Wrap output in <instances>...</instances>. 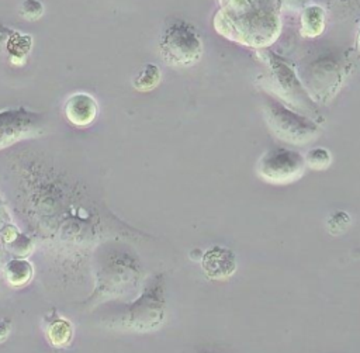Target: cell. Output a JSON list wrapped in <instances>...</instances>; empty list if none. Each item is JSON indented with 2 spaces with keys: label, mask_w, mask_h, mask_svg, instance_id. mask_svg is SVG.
<instances>
[{
  "label": "cell",
  "mask_w": 360,
  "mask_h": 353,
  "mask_svg": "<svg viewBox=\"0 0 360 353\" xmlns=\"http://www.w3.org/2000/svg\"><path fill=\"white\" fill-rule=\"evenodd\" d=\"M212 25L221 37L262 51L281 32V6L280 1L269 0H222Z\"/></svg>",
  "instance_id": "1"
},
{
  "label": "cell",
  "mask_w": 360,
  "mask_h": 353,
  "mask_svg": "<svg viewBox=\"0 0 360 353\" xmlns=\"http://www.w3.org/2000/svg\"><path fill=\"white\" fill-rule=\"evenodd\" d=\"M165 319V295L162 276H156L141 297L124 308L108 315L105 325L129 332H149Z\"/></svg>",
  "instance_id": "2"
},
{
  "label": "cell",
  "mask_w": 360,
  "mask_h": 353,
  "mask_svg": "<svg viewBox=\"0 0 360 353\" xmlns=\"http://www.w3.org/2000/svg\"><path fill=\"white\" fill-rule=\"evenodd\" d=\"M259 56L269 69L266 80H269L270 90L284 101V105L294 107L301 113H305L304 115L307 117L308 114L316 113L314 100L307 93L304 83L298 79L294 65L290 60L269 49L259 51Z\"/></svg>",
  "instance_id": "3"
},
{
  "label": "cell",
  "mask_w": 360,
  "mask_h": 353,
  "mask_svg": "<svg viewBox=\"0 0 360 353\" xmlns=\"http://www.w3.org/2000/svg\"><path fill=\"white\" fill-rule=\"evenodd\" d=\"M263 115L269 129L281 141L292 145H304L319 134V125L309 117L295 113L283 103L266 101Z\"/></svg>",
  "instance_id": "4"
},
{
  "label": "cell",
  "mask_w": 360,
  "mask_h": 353,
  "mask_svg": "<svg viewBox=\"0 0 360 353\" xmlns=\"http://www.w3.org/2000/svg\"><path fill=\"white\" fill-rule=\"evenodd\" d=\"M162 59L172 66H191L200 60L204 45L195 28L181 20L169 24L159 41Z\"/></svg>",
  "instance_id": "5"
},
{
  "label": "cell",
  "mask_w": 360,
  "mask_h": 353,
  "mask_svg": "<svg viewBox=\"0 0 360 353\" xmlns=\"http://www.w3.org/2000/svg\"><path fill=\"white\" fill-rule=\"evenodd\" d=\"M304 156L292 149L271 148L263 152L257 160L256 172L267 183L288 184L301 179L305 173Z\"/></svg>",
  "instance_id": "6"
},
{
  "label": "cell",
  "mask_w": 360,
  "mask_h": 353,
  "mask_svg": "<svg viewBox=\"0 0 360 353\" xmlns=\"http://www.w3.org/2000/svg\"><path fill=\"white\" fill-rule=\"evenodd\" d=\"M42 128V117L22 107L0 111V149L37 135Z\"/></svg>",
  "instance_id": "7"
},
{
  "label": "cell",
  "mask_w": 360,
  "mask_h": 353,
  "mask_svg": "<svg viewBox=\"0 0 360 353\" xmlns=\"http://www.w3.org/2000/svg\"><path fill=\"white\" fill-rule=\"evenodd\" d=\"M201 267L208 278L225 280L236 270V256L228 248L214 246L202 255Z\"/></svg>",
  "instance_id": "8"
},
{
  "label": "cell",
  "mask_w": 360,
  "mask_h": 353,
  "mask_svg": "<svg viewBox=\"0 0 360 353\" xmlns=\"http://www.w3.org/2000/svg\"><path fill=\"white\" fill-rule=\"evenodd\" d=\"M97 101L93 96L79 91L73 93L65 103V115L75 127H87L97 117Z\"/></svg>",
  "instance_id": "9"
},
{
  "label": "cell",
  "mask_w": 360,
  "mask_h": 353,
  "mask_svg": "<svg viewBox=\"0 0 360 353\" xmlns=\"http://www.w3.org/2000/svg\"><path fill=\"white\" fill-rule=\"evenodd\" d=\"M325 10L319 4L307 6L300 17V32L305 38H316L325 30Z\"/></svg>",
  "instance_id": "10"
},
{
  "label": "cell",
  "mask_w": 360,
  "mask_h": 353,
  "mask_svg": "<svg viewBox=\"0 0 360 353\" xmlns=\"http://www.w3.org/2000/svg\"><path fill=\"white\" fill-rule=\"evenodd\" d=\"M34 274L32 264L25 259H13L4 266V277L13 287L25 285Z\"/></svg>",
  "instance_id": "11"
},
{
  "label": "cell",
  "mask_w": 360,
  "mask_h": 353,
  "mask_svg": "<svg viewBox=\"0 0 360 353\" xmlns=\"http://www.w3.org/2000/svg\"><path fill=\"white\" fill-rule=\"evenodd\" d=\"M160 70L156 65L148 63L134 79V87L139 91L153 90L160 83Z\"/></svg>",
  "instance_id": "12"
},
{
  "label": "cell",
  "mask_w": 360,
  "mask_h": 353,
  "mask_svg": "<svg viewBox=\"0 0 360 353\" xmlns=\"http://www.w3.org/2000/svg\"><path fill=\"white\" fill-rule=\"evenodd\" d=\"M73 335V329L69 321L60 318L53 321L48 328V339L53 346H65L70 342Z\"/></svg>",
  "instance_id": "13"
},
{
  "label": "cell",
  "mask_w": 360,
  "mask_h": 353,
  "mask_svg": "<svg viewBox=\"0 0 360 353\" xmlns=\"http://www.w3.org/2000/svg\"><path fill=\"white\" fill-rule=\"evenodd\" d=\"M304 160L307 167H311L314 170H325L330 165L332 156L325 148H314L308 150Z\"/></svg>",
  "instance_id": "14"
},
{
  "label": "cell",
  "mask_w": 360,
  "mask_h": 353,
  "mask_svg": "<svg viewBox=\"0 0 360 353\" xmlns=\"http://www.w3.org/2000/svg\"><path fill=\"white\" fill-rule=\"evenodd\" d=\"M349 225H350V217L345 211L333 212L328 219V228L333 235L346 231Z\"/></svg>",
  "instance_id": "15"
},
{
  "label": "cell",
  "mask_w": 360,
  "mask_h": 353,
  "mask_svg": "<svg viewBox=\"0 0 360 353\" xmlns=\"http://www.w3.org/2000/svg\"><path fill=\"white\" fill-rule=\"evenodd\" d=\"M10 250L20 256V259H24V256H27L28 253H31L32 250V242L27 238V236H22V235H15V238L11 239V243H10Z\"/></svg>",
  "instance_id": "16"
},
{
  "label": "cell",
  "mask_w": 360,
  "mask_h": 353,
  "mask_svg": "<svg viewBox=\"0 0 360 353\" xmlns=\"http://www.w3.org/2000/svg\"><path fill=\"white\" fill-rule=\"evenodd\" d=\"M21 14L22 17H25L27 20H37L42 15L44 7L41 3L38 1H24L21 4Z\"/></svg>",
  "instance_id": "17"
},
{
  "label": "cell",
  "mask_w": 360,
  "mask_h": 353,
  "mask_svg": "<svg viewBox=\"0 0 360 353\" xmlns=\"http://www.w3.org/2000/svg\"><path fill=\"white\" fill-rule=\"evenodd\" d=\"M8 330H10L8 322H6L4 319H0V342H3L7 338Z\"/></svg>",
  "instance_id": "18"
}]
</instances>
